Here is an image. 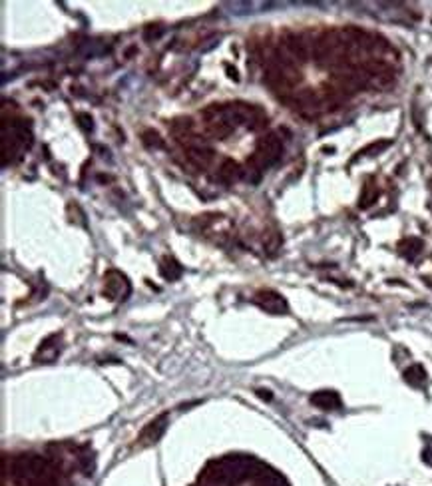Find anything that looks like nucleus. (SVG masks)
<instances>
[{"label":"nucleus","mask_w":432,"mask_h":486,"mask_svg":"<svg viewBox=\"0 0 432 486\" xmlns=\"http://www.w3.org/2000/svg\"><path fill=\"white\" fill-rule=\"evenodd\" d=\"M104 281H106V295H110V299H126L130 295V281L120 271H108Z\"/></svg>","instance_id":"f257e3e1"},{"label":"nucleus","mask_w":432,"mask_h":486,"mask_svg":"<svg viewBox=\"0 0 432 486\" xmlns=\"http://www.w3.org/2000/svg\"><path fill=\"white\" fill-rule=\"evenodd\" d=\"M255 303H257L261 309H265V311H269V313H273V315L287 313V301H285L279 293H275V291H271V289L259 291V293L255 295Z\"/></svg>","instance_id":"f03ea898"},{"label":"nucleus","mask_w":432,"mask_h":486,"mask_svg":"<svg viewBox=\"0 0 432 486\" xmlns=\"http://www.w3.org/2000/svg\"><path fill=\"white\" fill-rule=\"evenodd\" d=\"M166 424H168V414H162V416H158L156 420H151L147 427L142 431V437H140L142 444H151V442L160 440V437H162L164 431H166Z\"/></svg>","instance_id":"7ed1b4c3"},{"label":"nucleus","mask_w":432,"mask_h":486,"mask_svg":"<svg viewBox=\"0 0 432 486\" xmlns=\"http://www.w3.org/2000/svg\"><path fill=\"white\" fill-rule=\"evenodd\" d=\"M283 46H285V50H287L295 60H301V62H305L307 56H309L307 44H305L303 38L297 36V34H287V36L283 38Z\"/></svg>","instance_id":"20e7f679"},{"label":"nucleus","mask_w":432,"mask_h":486,"mask_svg":"<svg viewBox=\"0 0 432 486\" xmlns=\"http://www.w3.org/2000/svg\"><path fill=\"white\" fill-rule=\"evenodd\" d=\"M213 160V151L209 147H190L188 149V162L195 168H205Z\"/></svg>","instance_id":"39448f33"},{"label":"nucleus","mask_w":432,"mask_h":486,"mask_svg":"<svg viewBox=\"0 0 432 486\" xmlns=\"http://www.w3.org/2000/svg\"><path fill=\"white\" fill-rule=\"evenodd\" d=\"M219 179L225 181V184H233V181H237L241 175H243V170L239 168L237 162L233 160H225L221 166H219V171H217Z\"/></svg>","instance_id":"423d86ee"},{"label":"nucleus","mask_w":432,"mask_h":486,"mask_svg":"<svg viewBox=\"0 0 432 486\" xmlns=\"http://www.w3.org/2000/svg\"><path fill=\"white\" fill-rule=\"evenodd\" d=\"M311 403L317 405V407H321V409H327V411H329V409L341 407V399H338V394L333 392V390H321V392L313 394V397H311Z\"/></svg>","instance_id":"0eeeda50"},{"label":"nucleus","mask_w":432,"mask_h":486,"mask_svg":"<svg viewBox=\"0 0 432 486\" xmlns=\"http://www.w3.org/2000/svg\"><path fill=\"white\" fill-rule=\"evenodd\" d=\"M231 132H233V124H229V122H227L223 116H221V118H217V120H213V122H209V124H207V134H211L213 138H217V140L227 138Z\"/></svg>","instance_id":"6e6552de"},{"label":"nucleus","mask_w":432,"mask_h":486,"mask_svg":"<svg viewBox=\"0 0 432 486\" xmlns=\"http://www.w3.org/2000/svg\"><path fill=\"white\" fill-rule=\"evenodd\" d=\"M160 271H162V275L166 277V279H177L179 275H181V265L175 261V259H171V257H166L164 259V263H162V267H160Z\"/></svg>","instance_id":"1a4fd4ad"},{"label":"nucleus","mask_w":432,"mask_h":486,"mask_svg":"<svg viewBox=\"0 0 432 486\" xmlns=\"http://www.w3.org/2000/svg\"><path fill=\"white\" fill-rule=\"evenodd\" d=\"M400 247H408V249H403V253L408 259H414L420 253V249H422V241L416 239V237H410V239H405L403 243H400Z\"/></svg>","instance_id":"9d476101"},{"label":"nucleus","mask_w":432,"mask_h":486,"mask_svg":"<svg viewBox=\"0 0 432 486\" xmlns=\"http://www.w3.org/2000/svg\"><path fill=\"white\" fill-rule=\"evenodd\" d=\"M377 197H379V190L375 188V186H364V192H362V195H360V201H359V205L362 207V209H366V207H370L375 201H377Z\"/></svg>","instance_id":"9b49d317"},{"label":"nucleus","mask_w":432,"mask_h":486,"mask_svg":"<svg viewBox=\"0 0 432 486\" xmlns=\"http://www.w3.org/2000/svg\"><path fill=\"white\" fill-rule=\"evenodd\" d=\"M142 142H144L147 147H164V140L160 138L158 132H153V130H145V132L142 134Z\"/></svg>","instance_id":"f8f14e48"},{"label":"nucleus","mask_w":432,"mask_h":486,"mask_svg":"<svg viewBox=\"0 0 432 486\" xmlns=\"http://www.w3.org/2000/svg\"><path fill=\"white\" fill-rule=\"evenodd\" d=\"M405 377H407V381L408 383H412V385H420L422 381H424V377H426V373L422 371V367H418V364H414V367H410L407 373H405Z\"/></svg>","instance_id":"ddd939ff"},{"label":"nucleus","mask_w":432,"mask_h":486,"mask_svg":"<svg viewBox=\"0 0 432 486\" xmlns=\"http://www.w3.org/2000/svg\"><path fill=\"white\" fill-rule=\"evenodd\" d=\"M78 124H80V128L86 134L94 130V122H92V116L90 114H78Z\"/></svg>","instance_id":"4468645a"},{"label":"nucleus","mask_w":432,"mask_h":486,"mask_svg":"<svg viewBox=\"0 0 432 486\" xmlns=\"http://www.w3.org/2000/svg\"><path fill=\"white\" fill-rule=\"evenodd\" d=\"M390 146V142H379V144H373V146H368V147H364L362 151H359V156H368L370 151H379V149H384V147H388Z\"/></svg>","instance_id":"2eb2a0df"},{"label":"nucleus","mask_w":432,"mask_h":486,"mask_svg":"<svg viewBox=\"0 0 432 486\" xmlns=\"http://www.w3.org/2000/svg\"><path fill=\"white\" fill-rule=\"evenodd\" d=\"M265 245H267V249H269V251H275L277 247L281 245V237L277 235V233H271V237L267 239V243H265Z\"/></svg>","instance_id":"dca6fc26"},{"label":"nucleus","mask_w":432,"mask_h":486,"mask_svg":"<svg viewBox=\"0 0 432 486\" xmlns=\"http://www.w3.org/2000/svg\"><path fill=\"white\" fill-rule=\"evenodd\" d=\"M160 34H162V28H153V26H149V28L145 30V40H151V36L158 38Z\"/></svg>","instance_id":"f3484780"},{"label":"nucleus","mask_w":432,"mask_h":486,"mask_svg":"<svg viewBox=\"0 0 432 486\" xmlns=\"http://www.w3.org/2000/svg\"><path fill=\"white\" fill-rule=\"evenodd\" d=\"M227 72H229V74H227V76H229V78H233V80H235V82H237V80H239V76H237V70H235V68H229V66H227Z\"/></svg>","instance_id":"a211bd4d"},{"label":"nucleus","mask_w":432,"mask_h":486,"mask_svg":"<svg viewBox=\"0 0 432 486\" xmlns=\"http://www.w3.org/2000/svg\"><path fill=\"white\" fill-rule=\"evenodd\" d=\"M257 392H259V397H261V399H267V401L271 399V394H269V390H257Z\"/></svg>","instance_id":"6ab92c4d"},{"label":"nucleus","mask_w":432,"mask_h":486,"mask_svg":"<svg viewBox=\"0 0 432 486\" xmlns=\"http://www.w3.org/2000/svg\"><path fill=\"white\" fill-rule=\"evenodd\" d=\"M430 184H432V181H430ZM430 188H432V186H430Z\"/></svg>","instance_id":"aec40b11"}]
</instances>
